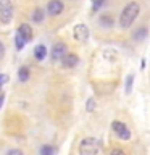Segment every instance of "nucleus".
<instances>
[{"label": "nucleus", "instance_id": "obj_1", "mask_svg": "<svg viewBox=\"0 0 150 155\" xmlns=\"http://www.w3.org/2000/svg\"><path fill=\"white\" fill-rule=\"evenodd\" d=\"M139 13H140L139 3L137 2H129L119 15V26L123 29H128L131 24L135 21V18L139 16Z\"/></svg>", "mask_w": 150, "mask_h": 155}, {"label": "nucleus", "instance_id": "obj_2", "mask_svg": "<svg viewBox=\"0 0 150 155\" xmlns=\"http://www.w3.org/2000/svg\"><path fill=\"white\" fill-rule=\"evenodd\" d=\"M100 144L95 137H86L79 144V155H99Z\"/></svg>", "mask_w": 150, "mask_h": 155}, {"label": "nucleus", "instance_id": "obj_3", "mask_svg": "<svg viewBox=\"0 0 150 155\" xmlns=\"http://www.w3.org/2000/svg\"><path fill=\"white\" fill-rule=\"evenodd\" d=\"M13 2L11 0H0V21L3 24H10L13 19Z\"/></svg>", "mask_w": 150, "mask_h": 155}, {"label": "nucleus", "instance_id": "obj_4", "mask_svg": "<svg viewBox=\"0 0 150 155\" xmlns=\"http://www.w3.org/2000/svg\"><path fill=\"white\" fill-rule=\"evenodd\" d=\"M111 129H113L115 134L118 136L119 139H123V140H128L131 137L129 128L124 123H121V121H113V123H111Z\"/></svg>", "mask_w": 150, "mask_h": 155}, {"label": "nucleus", "instance_id": "obj_5", "mask_svg": "<svg viewBox=\"0 0 150 155\" xmlns=\"http://www.w3.org/2000/svg\"><path fill=\"white\" fill-rule=\"evenodd\" d=\"M73 37L76 39V41H79V42H84L89 39V28L86 26V24H76L74 29H73Z\"/></svg>", "mask_w": 150, "mask_h": 155}, {"label": "nucleus", "instance_id": "obj_6", "mask_svg": "<svg viewBox=\"0 0 150 155\" xmlns=\"http://www.w3.org/2000/svg\"><path fill=\"white\" fill-rule=\"evenodd\" d=\"M66 52H68L66 44H63V42H57V44H53V47H52L50 57H52V60H61V58L66 55Z\"/></svg>", "mask_w": 150, "mask_h": 155}, {"label": "nucleus", "instance_id": "obj_7", "mask_svg": "<svg viewBox=\"0 0 150 155\" xmlns=\"http://www.w3.org/2000/svg\"><path fill=\"white\" fill-rule=\"evenodd\" d=\"M63 8H65V5H63L61 0H50V2L47 3V13L50 15V16H58V15H61Z\"/></svg>", "mask_w": 150, "mask_h": 155}, {"label": "nucleus", "instance_id": "obj_8", "mask_svg": "<svg viewBox=\"0 0 150 155\" xmlns=\"http://www.w3.org/2000/svg\"><path fill=\"white\" fill-rule=\"evenodd\" d=\"M61 65H63V68H76L79 65V57L74 55V53H66L61 58Z\"/></svg>", "mask_w": 150, "mask_h": 155}, {"label": "nucleus", "instance_id": "obj_9", "mask_svg": "<svg viewBox=\"0 0 150 155\" xmlns=\"http://www.w3.org/2000/svg\"><path fill=\"white\" fill-rule=\"evenodd\" d=\"M18 34L21 36L26 42L29 41H32V36H34V32H32V28L29 26L28 23H23V24H19V28H18Z\"/></svg>", "mask_w": 150, "mask_h": 155}, {"label": "nucleus", "instance_id": "obj_10", "mask_svg": "<svg viewBox=\"0 0 150 155\" xmlns=\"http://www.w3.org/2000/svg\"><path fill=\"white\" fill-rule=\"evenodd\" d=\"M34 57H36V60L42 61L44 58L47 57V47L44 45V44H39V45L34 47Z\"/></svg>", "mask_w": 150, "mask_h": 155}, {"label": "nucleus", "instance_id": "obj_11", "mask_svg": "<svg viewBox=\"0 0 150 155\" xmlns=\"http://www.w3.org/2000/svg\"><path fill=\"white\" fill-rule=\"evenodd\" d=\"M44 18H45V13H44L42 8H36V10H34V13H32V21L34 23H42Z\"/></svg>", "mask_w": 150, "mask_h": 155}, {"label": "nucleus", "instance_id": "obj_12", "mask_svg": "<svg viewBox=\"0 0 150 155\" xmlns=\"http://www.w3.org/2000/svg\"><path fill=\"white\" fill-rule=\"evenodd\" d=\"M100 24L103 28H111V26H113V18H111L110 15H106V13L102 15V16H100Z\"/></svg>", "mask_w": 150, "mask_h": 155}, {"label": "nucleus", "instance_id": "obj_13", "mask_svg": "<svg viewBox=\"0 0 150 155\" xmlns=\"http://www.w3.org/2000/svg\"><path fill=\"white\" fill-rule=\"evenodd\" d=\"M29 74H31V73H29V70H28L26 66H21V68H19L18 78H19V81H21V82H26V81L29 79Z\"/></svg>", "mask_w": 150, "mask_h": 155}, {"label": "nucleus", "instance_id": "obj_14", "mask_svg": "<svg viewBox=\"0 0 150 155\" xmlns=\"http://www.w3.org/2000/svg\"><path fill=\"white\" fill-rule=\"evenodd\" d=\"M24 44H26V41L16 32V36H15V47H16V50H23Z\"/></svg>", "mask_w": 150, "mask_h": 155}, {"label": "nucleus", "instance_id": "obj_15", "mask_svg": "<svg viewBox=\"0 0 150 155\" xmlns=\"http://www.w3.org/2000/svg\"><path fill=\"white\" fill-rule=\"evenodd\" d=\"M147 37V28H140V29H137L135 31V34H134V39L135 41H142V39H145Z\"/></svg>", "mask_w": 150, "mask_h": 155}, {"label": "nucleus", "instance_id": "obj_16", "mask_svg": "<svg viewBox=\"0 0 150 155\" xmlns=\"http://www.w3.org/2000/svg\"><path fill=\"white\" fill-rule=\"evenodd\" d=\"M55 153V147L52 145H42L41 147V155H53Z\"/></svg>", "mask_w": 150, "mask_h": 155}, {"label": "nucleus", "instance_id": "obj_17", "mask_svg": "<svg viewBox=\"0 0 150 155\" xmlns=\"http://www.w3.org/2000/svg\"><path fill=\"white\" fill-rule=\"evenodd\" d=\"M132 82H134V76L129 74L128 79H126V94H131V92H132Z\"/></svg>", "mask_w": 150, "mask_h": 155}, {"label": "nucleus", "instance_id": "obj_18", "mask_svg": "<svg viewBox=\"0 0 150 155\" xmlns=\"http://www.w3.org/2000/svg\"><path fill=\"white\" fill-rule=\"evenodd\" d=\"M86 110H87V111H94V110H95V99H92V97H90V99L87 100Z\"/></svg>", "mask_w": 150, "mask_h": 155}, {"label": "nucleus", "instance_id": "obj_19", "mask_svg": "<svg viewBox=\"0 0 150 155\" xmlns=\"http://www.w3.org/2000/svg\"><path fill=\"white\" fill-rule=\"evenodd\" d=\"M103 2H105V0H94V3H92V12H99V10H100V7H102V5H103Z\"/></svg>", "mask_w": 150, "mask_h": 155}, {"label": "nucleus", "instance_id": "obj_20", "mask_svg": "<svg viewBox=\"0 0 150 155\" xmlns=\"http://www.w3.org/2000/svg\"><path fill=\"white\" fill-rule=\"evenodd\" d=\"M8 82V74H3V73H0V91H2L3 84H7Z\"/></svg>", "mask_w": 150, "mask_h": 155}, {"label": "nucleus", "instance_id": "obj_21", "mask_svg": "<svg viewBox=\"0 0 150 155\" xmlns=\"http://www.w3.org/2000/svg\"><path fill=\"white\" fill-rule=\"evenodd\" d=\"M7 155H24V153H23V150H19V149H10L7 152Z\"/></svg>", "mask_w": 150, "mask_h": 155}, {"label": "nucleus", "instance_id": "obj_22", "mask_svg": "<svg viewBox=\"0 0 150 155\" xmlns=\"http://www.w3.org/2000/svg\"><path fill=\"white\" fill-rule=\"evenodd\" d=\"M110 155H126V153H124V150H121V149H113Z\"/></svg>", "mask_w": 150, "mask_h": 155}, {"label": "nucleus", "instance_id": "obj_23", "mask_svg": "<svg viewBox=\"0 0 150 155\" xmlns=\"http://www.w3.org/2000/svg\"><path fill=\"white\" fill-rule=\"evenodd\" d=\"M3 52H5V48H3V44L0 42V60L3 58Z\"/></svg>", "mask_w": 150, "mask_h": 155}, {"label": "nucleus", "instance_id": "obj_24", "mask_svg": "<svg viewBox=\"0 0 150 155\" xmlns=\"http://www.w3.org/2000/svg\"><path fill=\"white\" fill-rule=\"evenodd\" d=\"M3 102H5V95H3V94H0V108H2Z\"/></svg>", "mask_w": 150, "mask_h": 155}]
</instances>
